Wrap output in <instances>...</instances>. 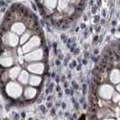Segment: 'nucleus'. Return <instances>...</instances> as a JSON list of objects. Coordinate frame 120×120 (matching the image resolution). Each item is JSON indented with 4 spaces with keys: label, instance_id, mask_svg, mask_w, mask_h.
<instances>
[{
    "label": "nucleus",
    "instance_id": "obj_1",
    "mask_svg": "<svg viewBox=\"0 0 120 120\" xmlns=\"http://www.w3.org/2000/svg\"><path fill=\"white\" fill-rule=\"evenodd\" d=\"M72 85H73V87H74V88H75L76 90L78 89V85H77V83H76L75 81H73V82H72Z\"/></svg>",
    "mask_w": 120,
    "mask_h": 120
},
{
    "label": "nucleus",
    "instance_id": "obj_2",
    "mask_svg": "<svg viewBox=\"0 0 120 120\" xmlns=\"http://www.w3.org/2000/svg\"><path fill=\"white\" fill-rule=\"evenodd\" d=\"M86 88H87V85L83 84V94H85V93H86Z\"/></svg>",
    "mask_w": 120,
    "mask_h": 120
},
{
    "label": "nucleus",
    "instance_id": "obj_3",
    "mask_svg": "<svg viewBox=\"0 0 120 120\" xmlns=\"http://www.w3.org/2000/svg\"><path fill=\"white\" fill-rule=\"evenodd\" d=\"M55 63H56V65H60V61L59 60H57L56 61H55Z\"/></svg>",
    "mask_w": 120,
    "mask_h": 120
},
{
    "label": "nucleus",
    "instance_id": "obj_4",
    "mask_svg": "<svg viewBox=\"0 0 120 120\" xmlns=\"http://www.w3.org/2000/svg\"><path fill=\"white\" fill-rule=\"evenodd\" d=\"M52 103H48V104H47V108H52Z\"/></svg>",
    "mask_w": 120,
    "mask_h": 120
},
{
    "label": "nucleus",
    "instance_id": "obj_5",
    "mask_svg": "<svg viewBox=\"0 0 120 120\" xmlns=\"http://www.w3.org/2000/svg\"><path fill=\"white\" fill-rule=\"evenodd\" d=\"M41 110H42V111H43V112H46V110H45V108H43L42 106H41Z\"/></svg>",
    "mask_w": 120,
    "mask_h": 120
},
{
    "label": "nucleus",
    "instance_id": "obj_6",
    "mask_svg": "<svg viewBox=\"0 0 120 120\" xmlns=\"http://www.w3.org/2000/svg\"><path fill=\"white\" fill-rule=\"evenodd\" d=\"M56 90H57L58 92H60V87H59V86H58V87L56 88Z\"/></svg>",
    "mask_w": 120,
    "mask_h": 120
},
{
    "label": "nucleus",
    "instance_id": "obj_7",
    "mask_svg": "<svg viewBox=\"0 0 120 120\" xmlns=\"http://www.w3.org/2000/svg\"><path fill=\"white\" fill-rule=\"evenodd\" d=\"M1 6H5V2H4L3 0H1Z\"/></svg>",
    "mask_w": 120,
    "mask_h": 120
},
{
    "label": "nucleus",
    "instance_id": "obj_8",
    "mask_svg": "<svg viewBox=\"0 0 120 120\" xmlns=\"http://www.w3.org/2000/svg\"><path fill=\"white\" fill-rule=\"evenodd\" d=\"M55 114V110H54V108H52V115H54Z\"/></svg>",
    "mask_w": 120,
    "mask_h": 120
},
{
    "label": "nucleus",
    "instance_id": "obj_9",
    "mask_svg": "<svg viewBox=\"0 0 120 120\" xmlns=\"http://www.w3.org/2000/svg\"><path fill=\"white\" fill-rule=\"evenodd\" d=\"M66 108V104L65 103H62V108Z\"/></svg>",
    "mask_w": 120,
    "mask_h": 120
},
{
    "label": "nucleus",
    "instance_id": "obj_10",
    "mask_svg": "<svg viewBox=\"0 0 120 120\" xmlns=\"http://www.w3.org/2000/svg\"><path fill=\"white\" fill-rule=\"evenodd\" d=\"M92 13H93V14H95V13H96V7L92 9Z\"/></svg>",
    "mask_w": 120,
    "mask_h": 120
},
{
    "label": "nucleus",
    "instance_id": "obj_11",
    "mask_svg": "<svg viewBox=\"0 0 120 120\" xmlns=\"http://www.w3.org/2000/svg\"><path fill=\"white\" fill-rule=\"evenodd\" d=\"M85 27H86V25H85V24H81V28H83V29H84Z\"/></svg>",
    "mask_w": 120,
    "mask_h": 120
},
{
    "label": "nucleus",
    "instance_id": "obj_12",
    "mask_svg": "<svg viewBox=\"0 0 120 120\" xmlns=\"http://www.w3.org/2000/svg\"><path fill=\"white\" fill-rule=\"evenodd\" d=\"M80 69H81V66H80V65L77 67V70H78V71H80Z\"/></svg>",
    "mask_w": 120,
    "mask_h": 120
},
{
    "label": "nucleus",
    "instance_id": "obj_13",
    "mask_svg": "<svg viewBox=\"0 0 120 120\" xmlns=\"http://www.w3.org/2000/svg\"><path fill=\"white\" fill-rule=\"evenodd\" d=\"M84 20L85 21H87V20H88V16H87V15H84Z\"/></svg>",
    "mask_w": 120,
    "mask_h": 120
},
{
    "label": "nucleus",
    "instance_id": "obj_14",
    "mask_svg": "<svg viewBox=\"0 0 120 120\" xmlns=\"http://www.w3.org/2000/svg\"><path fill=\"white\" fill-rule=\"evenodd\" d=\"M97 40H98V36H95V38H94V42H96Z\"/></svg>",
    "mask_w": 120,
    "mask_h": 120
},
{
    "label": "nucleus",
    "instance_id": "obj_15",
    "mask_svg": "<svg viewBox=\"0 0 120 120\" xmlns=\"http://www.w3.org/2000/svg\"><path fill=\"white\" fill-rule=\"evenodd\" d=\"M59 81H60V79L57 78V79H56V82H58V83H59Z\"/></svg>",
    "mask_w": 120,
    "mask_h": 120
},
{
    "label": "nucleus",
    "instance_id": "obj_16",
    "mask_svg": "<svg viewBox=\"0 0 120 120\" xmlns=\"http://www.w3.org/2000/svg\"><path fill=\"white\" fill-rule=\"evenodd\" d=\"M83 64H87V60H83Z\"/></svg>",
    "mask_w": 120,
    "mask_h": 120
},
{
    "label": "nucleus",
    "instance_id": "obj_17",
    "mask_svg": "<svg viewBox=\"0 0 120 120\" xmlns=\"http://www.w3.org/2000/svg\"><path fill=\"white\" fill-rule=\"evenodd\" d=\"M52 98V97H48V98H47V101H50V99Z\"/></svg>",
    "mask_w": 120,
    "mask_h": 120
},
{
    "label": "nucleus",
    "instance_id": "obj_18",
    "mask_svg": "<svg viewBox=\"0 0 120 120\" xmlns=\"http://www.w3.org/2000/svg\"><path fill=\"white\" fill-rule=\"evenodd\" d=\"M83 108H84V109H86V108H87V104H84V107H83Z\"/></svg>",
    "mask_w": 120,
    "mask_h": 120
},
{
    "label": "nucleus",
    "instance_id": "obj_19",
    "mask_svg": "<svg viewBox=\"0 0 120 120\" xmlns=\"http://www.w3.org/2000/svg\"><path fill=\"white\" fill-rule=\"evenodd\" d=\"M70 93V90H66V94H69Z\"/></svg>",
    "mask_w": 120,
    "mask_h": 120
},
{
    "label": "nucleus",
    "instance_id": "obj_20",
    "mask_svg": "<svg viewBox=\"0 0 120 120\" xmlns=\"http://www.w3.org/2000/svg\"><path fill=\"white\" fill-rule=\"evenodd\" d=\"M116 24V21H113V23H112V24H113V25H115Z\"/></svg>",
    "mask_w": 120,
    "mask_h": 120
},
{
    "label": "nucleus",
    "instance_id": "obj_21",
    "mask_svg": "<svg viewBox=\"0 0 120 120\" xmlns=\"http://www.w3.org/2000/svg\"><path fill=\"white\" fill-rule=\"evenodd\" d=\"M54 76H55V74H54V73H52V78H54Z\"/></svg>",
    "mask_w": 120,
    "mask_h": 120
},
{
    "label": "nucleus",
    "instance_id": "obj_22",
    "mask_svg": "<svg viewBox=\"0 0 120 120\" xmlns=\"http://www.w3.org/2000/svg\"><path fill=\"white\" fill-rule=\"evenodd\" d=\"M21 116H22L23 117H24V116H25V114H24V113H23V114H21Z\"/></svg>",
    "mask_w": 120,
    "mask_h": 120
},
{
    "label": "nucleus",
    "instance_id": "obj_23",
    "mask_svg": "<svg viewBox=\"0 0 120 120\" xmlns=\"http://www.w3.org/2000/svg\"><path fill=\"white\" fill-rule=\"evenodd\" d=\"M98 50H96V51L94 52V53H95V54H97V53H98Z\"/></svg>",
    "mask_w": 120,
    "mask_h": 120
}]
</instances>
